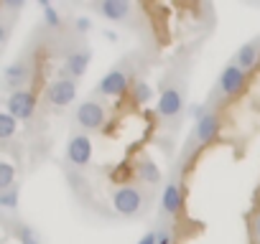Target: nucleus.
Returning <instances> with one entry per match:
<instances>
[{
    "label": "nucleus",
    "instance_id": "nucleus-1",
    "mask_svg": "<svg viewBox=\"0 0 260 244\" xmlns=\"http://www.w3.org/2000/svg\"><path fill=\"white\" fill-rule=\"evenodd\" d=\"M184 112V89L181 82L176 76V71H169L161 79V92H158V102H156V114L161 117L164 125L176 128V122L181 119Z\"/></svg>",
    "mask_w": 260,
    "mask_h": 244
},
{
    "label": "nucleus",
    "instance_id": "nucleus-2",
    "mask_svg": "<svg viewBox=\"0 0 260 244\" xmlns=\"http://www.w3.org/2000/svg\"><path fill=\"white\" fill-rule=\"evenodd\" d=\"M133 71H130V61L120 59L94 87V97H122L130 87H133Z\"/></svg>",
    "mask_w": 260,
    "mask_h": 244
},
{
    "label": "nucleus",
    "instance_id": "nucleus-3",
    "mask_svg": "<svg viewBox=\"0 0 260 244\" xmlns=\"http://www.w3.org/2000/svg\"><path fill=\"white\" fill-rule=\"evenodd\" d=\"M74 122H77V128L87 135L100 133L107 125V107L97 97H89V99H84L74 107Z\"/></svg>",
    "mask_w": 260,
    "mask_h": 244
},
{
    "label": "nucleus",
    "instance_id": "nucleus-4",
    "mask_svg": "<svg viewBox=\"0 0 260 244\" xmlns=\"http://www.w3.org/2000/svg\"><path fill=\"white\" fill-rule=\"evenodd\" d=\"M112 206L120 216H141L148 206V196L138 188V186H120L112 191Z\"/></svg>",
    "mask_w": 260,
    "mask_h": 244
},
{
    "label": "nucleus",
    "instance_id": "nucleus-5",
    "mask_svg": "<svg viewBox=\"0 0 260 244\" xmlns=\"http://www.w3.org/2000/svg\"><path fill=\"white\" fill-rule=\"evenodd\" d=\"M247 84V71H242L237 64H227L222 71H219V79H217V87H214V94H212V102L219 97V99H232L235 94L242 92V87Z\"/></svg>",
    "mask_w": 260,
    "mask_h": 244
},
{
    "label": "nucleus",
    "instance_id": "nucleus-6",
    "mask_svg": "<svg viewBox=\"0 0 260 244\" xmlns=\"http://www.w3.org/2000/svg\"><path fill=\"white\" fill-rule=\"evenodd\" d=\"M74 99H77V79L67 74H59V79H54L46 87V102L54 109H67Z\"/></svg>",
    "mask_w": 260,
    "mask_h": 244
},
{
    "label": "nucleus",
    "instance_id": "nucleus-7",
    "mask_svg": "<svg viewBox=\"0 0 260 244\" xmlns=\"http://www.w3.org/2000/svg\"><path fill=\"white\" fill-rule=\"evenodd\" d=\"M31 74H34V69H31L28 56H18V59H16L11 66H6V71H3V87H6V92L13 94V92L26 89V84L31 82Z\"/></svg>",
    "mask_w": 260,
    "mask_h": 244
},
{
    "label": "nucleus",
    "instance_id": "nucleus-8",
    "mask_svg": "<svg viewBox=\"0 0 260 244\" xmlns=\"http://www.w3.org/2000/svg\"><path fill=\"white\" fill-rule=\"evenodd\" d=\"M67 160H69V166H74V168H87V166H89V160H92V140H89L87 133L74 130V133L69 135Z\"/></svg>",
    "mask_w": 260,
    "mask_h": 244
},
{
    "label": "nucleus",
    "instance_id": "nucleus-9",
    "mask_svg": "<svg viewBox=\"0 0 260 244\" xmlns=\"http://www.w3.org/2000/svg\"><path fill=\"white\" fill-rule=\"evenodd\" d=\"M89 8L112 23H130L133 21V11H136L130 0H102V3H92Z\"/></svg>",
    "mask_w": 260,
    "mask_h": 244
},
{
    "label": "nucleus",
    "instance_id": "nucleus-10",
    "mask_svg": "<svg viewBox=\"0 0 260 244\" xmlns=\"http://www.w3.org/2000/svg\"><path fill=\"white\" fill-rule=\"evenodd\" d=\"M219 128H222V117H219L217 109H212L209 114H204L202 119H197L194 133H191V140H194L197 148L202 150L204 145H209V143L219 135Z\"/></svg>",
    "mask_w": 260,
    "mask_h": 244
},
{
    "label": "nucleus",
    "instance_id": "nucleus-11",
    "mask_svg": "<svg viewBox=\"0 0 260 244\" xmlns=\"http://www.w3.org/2000/svg\"><path fill=\"white\" fill-rule=\"evenodd\" d=\"M6 112H8V114H13V117H16V119H21V122L31 119V117H34V112H36V94H34V92H28V89H21V92L8 94Z\"/></svg>",
    "mask_w": 260,
    "mask_h": 244
},
{
    "label": "nucleus",
    "instance_id": "nucleus-12",
    "mask_svg": "<svg viewBox=\"0 0 260 244\" xmlns=\"http://www.w3.org/2000/svg\"><path fill=\"white\" fill-rule=\"evenodd\" d=\"M181 204H184V191L179 186L176 178H171L166 186H164V196H161V209H158V219L164 221H171L179 211H181Z\"/></svg>",
    "mask_w": 260,
    "mask_h": 244
},
{
    "label": "nucleus",
    "instance_id": "nucleus-13",
    "mask_svg": "<svg viewBox=\"0 0 260 244\" xmlns=\"http://www.w3.org/2000/svg\"><path fill=\"white\" fill-rule=\"evenodd\" d=\"M89 59H92V51L84 46H79V49H74V51H69L67 54V59H64V69H61V74H67V76H72V79H82L84 74H87V69H89Z\"/></svg>",
    "mask_w": 260,
    "mask_h": 244
},
{
    "label": "nucleus",
    "instance_id": "nucleus-14",
    "mask_svg": "<svg viewBox=\"0 0 260 244\" xmlns=\"http://www.w3.org/2000/svg\"><path fill=\"white\" fill-rule=\"evenodd\" d=\"M257 61H260V38L242 44V46L237 49V54L232 56V64H237V66H240L242 71H247V74L257 66Z\"/></svg>",
    "mask_w": 260,
    "mask_h": 244
},
{
    "label": "nucleus",
    "instance_id": "nucleus-15",
    "mask_svg": "<svg viewBox=\"0 0 260 244\" xmlns=\"http://www.w3.org/2000/svg\"><path fill=\"white\" fill-rule=\"evenodd\" d=\"M136 173H138V178H141L146 186H151V188L161 183V171H158V166H156L148 155H143V158L136 160Z\"/></svg>",
    "mask_w": 260,
    "mask_h": 244
},
{
    "label": "nucleus",
    "instance_id": "nucleus-16",
    "mask_svg": "<svg viewBox=\"0 0 260 244\" xmlns=\"http://www.w3.org/2000/svg\"><path fill=\"white\" fill-rule=\"evenodd\" d=\"M18 201H21V186L18 183L13 188H8V191H0V209L3 211H16Z\"/></svg>",
    "mask_w": 260,
    "mask_h": 244
},
{
    "label": "nucleus",
    "instance_id": "nucleus-17",
    "mask_svg": "<svg viewBox=\"0 0 260 244\" xmlns=\"http://www.w3.org/2000/svg\"><path fill=\"white\" fill-rule=\"evenodd\" d=\"M16 128H18V119H16L13 114H8V112L0 114V140L8 143V140L16 135Z\"/></svg>",
    "mask_w": 260,
    "mask_h": 244
},
{
    "label": "nucleus",
    "instance_id": "nucleus-18",
    "mask_svg": "<svg viewBox=\"0 0 260 244\" xmlns=\"http://www.w3.org/2000/svg\"><path fill=\"white\" fill-rule=\"evenodd\" d=\"M16 236H18V241H21V244H41L39 231H36L34 226L23 224V221H18V224H16Z\"/></svg>",
    "mask_w": 260,
    "mask_h": 244
},
{
    "label": "nucleus",
    "instance_id": "nucleus-19",
    "mask_svg": "<svg viewBox=\"0 0 260 244\" xmlns=\"http://www.w3.org/2000/svg\"><path fill=\"white\" fill-rule=\"evenodd\" d=\"M13 186H16V168L8 160H3L0 163V191H8Z\"/></svg>",
    "mask_w": 260,
    "mask_h": 244
},
{
    "label": "nucleus",
    "instance_id": "nucleus-20",
    "mask_svg": "<svg viewBox=\"0 0 260 244\" xmlns=\"http://www.w3.org/2000/svg\"><path fill=\"white\" fill-rule=\"evenodd\" d=\"M44 6V26L46 28H51V31H56V28H61V13L54 8V6H49V3H41Z\"/></svg>",
    "mask_w": 260,
    "mask_h": 244
},
{
    "label": "nucleus",
    "instance_id": "nucleus-21",
    "mask_svg": "<svg viewBox=\"0 0 260 244\" xmlns=\"http://www.w3.org/2000/svg\"><path fill=\"white\" fill-rule=\"evenodd\" d=\"M151 99H153V89L148 87V82H136V84H133V102L148 104Z\"/></svg>",
    "mask_w": 260,
    "mask_h": 244
},
{
    "label": "nucleus",
    "instance_id": "nucleus-22",
    "mask_svg": "<svg viewBox=\"0 0 260 244\" xmlns=\"http://www.w3.org/2000/svg\"><path fill=\"white\" fill-rule=\"evenodd\" d=\"M156 241L158 244H174V229H171V221H164V219H158V224H156Z\"/></svg>",
    "mask_w": 260,
    "mask_h": 244
},
{
    "label": "nucleus",
    "instance_id": "nucleus-23",
    "mask_svg": "<svg viewBox=\"0 0 260 244\" xmlns=\"http://www.w3.org/2000/svg\"><path fill=\"white\" fill-rule=\"evenodd\" d=\"M89 28H92V21H89V18H77V21H74V31H77L79 36L89 33Z\"/></svg>",
    "mask_w": 260,
    "mask_h": 244
},
{
    "label": "nucleus",
    "instance_id": "nucleus-24",
    "mask_svg": "<svg viewBox=\"0 0 260 244\" xmlns=\"http://www.w3.org/2000/svg\"><path fill=\"white\" fill-rule=\"evenodd\" d=\"M23 0H6V3H3V8L6 11H23Z\"/></svg>",
    "mask_w": 260,
    "mask_h": 244
},
{
    "label": "nucleus",
    "instance_id": "nucleus-25",
    "mask_svg": "<svg viewBox=\"0 0 260 244\" xmlns=\"http://www.w3.org/2000/svg\"><path fill=\"white\" fill-rule=\"evenodd\" d=\"M138 244H158V241H156V231H148V234H146Z\"/></svg>",
    "mask_w": 260,
    "mask_h": 244
},
{
    "label": "nucleus",
    "instance_id": "nucleus-26",
    "mask_svg": "<svg viewBox=\"0 0 260 244\" xmlns=\"http://www.w3.org/2000/svg\"><path fill=\"white\" fill-rule=\"evenodd\" d=\"M252 231H255V239H257V244H260V214L255 216V224H252Z\"/></svg>",
    "mask_w": 260,
    "mask_h": 244
}]
</instances>
